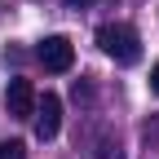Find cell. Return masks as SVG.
Wrapping results in <instances>:
<instances>
[{
    "label": "cell",
    "instance_id": "52a82bcc",
    "mask_svg": "<svg viewBox=\"0 0 159 159\" xmlns=\"http://www.w3.org/2000/svg\"><path fill=\"white\" fill-rule=\"evenodd\" d=\"M71 5H75V9H84V5H93V0H71Z\"/></svg>",
    "mask_w": 159,
    "mask_h": 159
},
{
    "label": "cell",
    "instance_id": "6da1fadb",
    "mask_svg": "<svg viewBox=\"0 0 159 159\" xmlns=\"http://www.w3.org/2000/svg\"><path fill=\"white\" fill-rule=\"evenodd\" d=\"M97 44H102V53L111 57V62H119V66L142 62V35H137L128 22H106L102 31H97Z\"/></svg>",
    "mask_w": 159,
    "mask_h": 159
},
{
    "label": "cell",
    "instance_id": "5b68a950",
    "mask_svg": "<svg viewBox=\"0 0 159 159\" xmlns=\"http://www.w3.org/2000/svg\"><path fill=\"white\" fill-rule=\"evenodd\" d=\"M0 159H27V146L22 142H0Z\"/></svg>",
    "mask_w": 159,
    "mask_h": 159
},
{
    "label": "cell",
    "instance_id": "3957f363",
    "mask_svg": "<svg viewBox=\"0 0 159 159\" xmlns=\"http://www.w3.org/2000/svg\"><path fill=\"white\" fill-rule=\"evenodd\" d=\"M35 57L44 62V71L62 75V71H71V62H75V44H71L66 35H44L40 49H35Z\"/></svg>",
    "mask_w": 159,
    "mask_h": 159
},
{
    "label": "cell",
    "instance_id": "7a4b0ae2",
    "mask_svg": "<svg viewBox=\"0 0 159 159\" xmlns=\"http://www.w3.org/2000/svg\"><path fill=\"white\" fill-rule=\"evenodd\" d=\"M35 84L31 80H22V75H13L9 84H5V111L13 115V119H35Z\"/></svg>",
    "mask_w": 159,
    "mask_h": 159
},
{
    "label": "cell",
    "instance_id": "277c9868",
    "mask_svg": "<svg viewBox=\"0 0 159 159\" xmlns=\"http://www.w3.org/2000/svg\"><path fill=\"white\" fill-rule=\"evenodd\" d=\"M57 128H62V97H57V93H44L35 102V137H40V142H53Z\"/></svg>",
    "mask_w": 159,
    "mask_h": 159
},
{
    "label": "cell",
    "instance_id": "8992f818",
    "mask_svg": "<svg viewBox=\"0 0 159 159\" xmlns=\"http://www.w3.org/2000/svg\"><path fill=\"white\" fill-rule=\"evenodd\" d=\"M150 93L159 97V66H150Z\"/></svg>",
    "mask_w": 159,
    "mask_h": 159
}]
</instances>
